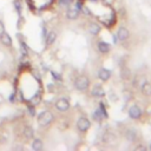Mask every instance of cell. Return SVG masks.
I'll use <instances>...</instances> for the list:
<instances>
[{"label":"cell","instance_id":"cell-4","mask_svg":"<svg viewBox=\"0 0 151 151\" xmlns=\"http://www.w3.org/2000/svg\"><path fill=\"white\" fill-rule=\"evenodd\" d=\"M54 105H55V109L58 111H60V112H65V111H67L70 109V103H68V100L66 98H59L55 101Z\"/></svg>","mask_w":151,"mask_h":151},{"label":"cell","instance_id":"cell-25","mask_svg":"<svg viewBox=\"0 0 151 151\" xmlns=\"http://www.w3.org/2000/svg\"><path fill=\"white\" fill-rule=\"evenodd\" d=\"M138 149H143V150H144L145 147H144V146H140V145H139V146H137V147H136V150H138Z\"/></svg>","mask_w":151,"mask_h":151},{"label":"cell","instance_id":"cell-5","mask_svg":"<svg viewBox=\"0 0 151 151\" xmlns=\"http://www.w3.org/2000/svg\"><path fill=\"white\" fill-rule=\"evenodd\" d=\"M129 117L132 119H139L142 117V109L138 105H132L129 109Z\"/></svg>","mask_w":151,"mask_h":151},{"label":"cell","instance_id":"cell-14","mask_svg":"<svg viewBox=\"0 0 151 151\" xmlns=\"http://www.w3.org/2000/svg\"><path fill=\"white\" fill-rule=\"evenodd\" d=\"M32 149L34 150V151H40L42 147H44V144H42V142H41V139H39V138H34L33 140H32Z\"/></svg>","mask_w":151,"mask_h":151},{"label":"cell","instance_id":"cell-18","mask_svg":"<svg viewBox=\"0 0 151 151\" xmlns=\"http://www.w3.org/2000/svg\"><path fill=\"white\" fill-rule=\"evenodd\" d=\"M40 100H41V97H40V94L39 93H37V94H34L32 98H31V104L34 106V105H38L39 103H40Z\"/></svg>","mask_w":151,"mask_h":151},{"label":"cell","instance_id":"cell-15","mask_svg":"<svg viewBox=\"0 0 151 151\" xmlns=\"http://www.w3.org/2000/svg\"><path fill=\"white\" fill-rule=\"evenodd\" d=\"M55 39H57V33L53 32V31L50 32V33L47 34V37H46V45H47V46L53 45L54 41H55Z\"/></svg>","mask_w":151,"mask_h":151},{"label":"cell","instance_id":"cell-21","mask_svg":"<svg viewBox=\"0 0 151 151\" xmlns=\"http://www.w3.org/2000/svg\"><path fill=\"white\" fill-rule=\"evenodd\" d=\"M59 4L61 6H65V7H70V5L72 4V0H59Z\"/></svg>","mask_w":151,"mask_h":151},{"label":"cell","instance_id":"cell-16","mask_svg":"<svg viewBox=\"0 0 151 151\" xmlns=\"http://www.w3.org/2000/svg\"><path fill=\"white\" fill-rule=\"evenodd\" d=\"M24 136L27 138V139H32L33 137H34V131H33V129L31 127V126H25L24 127Z\"/></svg>","mask_w":151,"mask_h":151},{"label":"cell","instance_id":"cell-20","mask_svg":"<svg viewBox=\"0 0 151 151\" xmlns=\"http://www.w3.org/2000/svg\"><path fill=\"white\" fill-rule=\"evenodd\" d=\"M112 139H114V137H113V134L112 133H104V136H103V142L104 143H110Z\"/></svg>","mask_w":151,"mask_h":151},{"label":"cell","instance_id":"cell-10","mask_svg":"<svg viewBox=\"0 0 151 151\" xmlns=\"http://www.w3.org/2000/svg\"><path fill=\"white\" fill-rule=\"evenodd\" d=\"M140 91L145 97H151V83L144 80L143 84L140 85Z\"/></svg>","mask_w":151,"mask_h":151},{"label":"cell","instance_id":"cell-3","mask_svg":"<svg viewBox=\"0 0 151 151\" xmlns=\"http://www.w3.org/2000/svg\"><path fill=\"white\" fill-rule=\"evenodd\" d=\"M91 126V122L86 117H79L77 120V129L80 132H86Z\"/></svg>","mask_w":151,"mask_h":151},{"label":"cell","instance_id":"cell-2","mask_svg":"<svg viewBox=\"0 0 151 151\" xmlns=\"http://www.w3.org/2000/svg\"><path fill=\"white\" fill-rule=\"evenodd\" d=\"M88 86H90V80L86 76H79L74 80V87L78 91H85L88 88Z\"/></svg>","mask_w":151,"mask_h":151},{"label":"cell","instance_id":"cell-22","mask_svg":"<svg viewBox=\"0 0 151 151\" xmlns=\"http://www.w3.org/2000/svg\"><path fill=\"white\" fill-rule=\"evenodd\" d=\"M28 110H29V112H31V113H29L31 116H34V114H35V110L33 109V105H32V106H28Z\"/></svg>","mask_w":151,"mask_h":151},{"label":"cell","instance_id":"cell-6","mask_svg":"<svg viewBox=\"0 0 151 151\" xmlns=\"http://www.w3.org/2000/svg\"><path fill=\"white\" fill-rule=\"evenodd\" d=\"M91 94L94 98H103L105 96V90L101 85H94L91 90Z\"/></svg>","mask_w":151,"mask_h":151},{"label":"cell","instance_id":"cell-7","mask_svg":"<svg viewBox=\"0 0 151 151\" xmlns=\"http://www.w3.org/2000/svg\"><path fill=\"white\" fill-rule=\"evenodd\" d=\"M129 37H130V32H129L127 28H125V27H119V28H118V31H117V38H118L120 41L127 40Z\"/></svg>","mask_w":151,"mask_h":151},{"label":"cell","instance_id":"cell-19","mask_svg":"<svg viewBox=\"0 0 151 151\" xmlns=\"http://www.w3.org/2000/svg\"><path fill=\"white\" fill-rule=\"evenodd\" d=\"M134 138H136V132L133 130H127L126 131V139L132 142V140H134Z\"/></svg>","mask_w":151,"mask_h":151},{"label":"cell","instance_id":"cell-8","mask_svg":"<svg viewBox=\"0 0 151 151\" xmlns=\"http://www.w3.org/2000/svg\"><path fill=\"white\" fill-rule=\"evenodd\" d=\"M97 77L101 81H107L111 78V72L109 70H106V68H99L98 70V73H97Z\"/></svg>","mask_w":151,"mask_h":151},{"label":"cell","instance_id":"cell-9","mask_svg":"<svg viewBox=\"0 0 151 151\" xmlns=\"http://www.w3.org/2000/svg\"><path fill=\"white\" fill-rule=\"evenodd\" d=\"M66 17L68 20H76L79 17V9L77 7H68L66 12Z\"/></svg>","mask_w":151,"mask_h":151},{"label":"cell","instance_id":"cell-11","mask_svg":"<svg viewBox=\"0 0 151 151\" xmlns=\"http://www.w3.org/2000/svg\"><path fill=\"white\" fill-rule=\"evenodd\" d=\"M0 41H1L5 46H12V38H11V35H9L6 31H4V32L0 34Z\"/></svg>","mask_w":151,"mask_h":151},{"label":"cell","instance_id":"cell-12","mask_svg":"<svg viewBox=\"0 0 151 151\" xmlns=\"http://www.w3.org/2000/svg\"><path fill=\"white\" fill-rule=\"evenodd\" d=\"M100 26L97 24V22H91L90 25H88V32L92 34V35H97V34H99L100 33Z\"/></svg>","mask_w":151,"mask_h":151},{"label":"cell","instance_id":"cell-26","mask_svg":"<svg viewBox=\"0 0 151 151\" xmlns=\"http://www.w3.org/2000/svg\"><path fill=\"white\" fill-rule=\"evenodd\" d=\"M150 150H151V143H150Z\"/></svg>","mask_w":151,"mask_h":151},{"label":"cell","instance_id":"cell-1","mask_svg":"<svg viewBox=\"0 0 151 151\" xmlns=\"http://www.w3.org/2000/svg\"><path fill=\"white\" fill-rule=\"evenodd\" d=\"M37 120H38V124H39L40 126H47V125H50V124L52 123V120H53V114H52L50 111H42V112H40V113L38 114Z\"/></svg>","mask_w":151,"mask_h":151},{"label":"cell","instance_id":"cell-13","mask_svg":"<svg viewBox=\"0 0 151 151\" xmlns=\"http://www.w3.org/2000/svg\"><path fill=\"white\" fill-rule=\"evenodd\" d=\"M97 46H98V51L100 53H109L110 50H111V46L105 41H99Z\"/></svg>","mask_w":151,"mask_h":151},{"label":"cell","instance_id":"cell-23","mask_svg":"<svg viewBox=\"0 0 151 151\" xmlns=\"http://www.w3.org/2000/svg\"><path fill=\"white\" fill-rule=\"evenodd\" d=\"M4 31H5V26H4V22H2V21H0V34H1Z\"/></svg>","mask_w":151,"mask_h":151},{"label":"cell","instance_id":"cell-17","mask_svg":"<svg viewBox=\"0 0 151 151\" xmlns=\"http://www.w3.org/2000/svg\"><path fill=\"white\" fill-rule=\"evenodd\" d=\"M120 77H122L124 80H127V79L131 77V71H130L127 67H123L122 71H120Z\"/></svg>","mask_w":151,"mask_h":151},{"label":"cell","instance_id":"cell-24","mask_svg":"<svg viewBox=\"0 0 151 151\" xmlns=\"http://www.w3.org/2000/svg\"><path fill=\"white\" fill-rule=\"evenodd\" d=\"M146 112H147L149 114H151V104L147 105V107H146Z\"/></svg>","mask_w":151,"mask_h":151}]
</instances>
